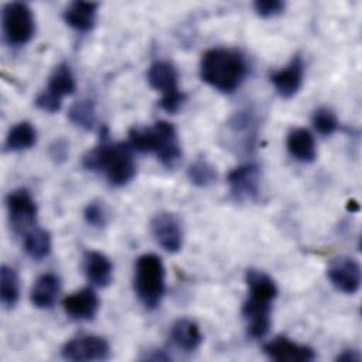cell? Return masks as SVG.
Here are the masks:
<instances>
[{"mask_svg": "<svg viewBox=\"0 0 362 362\" xmlns=\"http://www.w3.org/2000/svg\"><path fill=\"white\" fill-rule=\"evenodd\" d=\"M245 279L247 284V300L243 303L242 315L246 322L247 335L259 339L270 329L272 304L279 290L274 280L262 270L249 269Z\"/></svg>", "mask_w": 362, "mask_h": 362, "instance_id": "obj_1", "label": "cell"}, {"mask_svg": "<svg viewBox=\"0 0 362 362\" xmlns=\"http://www.w3.org/2000/svg\"><path fill=\"white\" fill-rule=\"evenodd\" d=\"M82 165L89 171L103 174L113 187H123L136 175L133 148L129 143L109 141L106 136L100 144L82 157Z\"/></svg>", "mask_w": 362, "mask_h": 362, "instance_id": "obj_2", "label": "cell"}, {"mask_svg": "<svg viewBox=\"0 0 362 362\" xmlns=\"http://www.w3.org/2000/svg\"><path fill=\"white\" fill-rule=\"evenodd\" d=\"M199 74L205 83L222 92H235L247 75V62L235 48L216 47L205 51L199 64Z\"/></svg>", "mask_w": 362, "mask_h": 362, "instance_id": "obj_3", "label": "cell"}, {"mask_svg": "<svg viewBox=\"0 0 362 362\" xmlns=\"http://www.w3.org/2000/svg\"><path fill=\"white\" fill-rule=\"evenodd\" d=\"M127 143L133 151L154 153L167 168H174L182 156L177 130L165 120H158L147 127L130 129Z\"/></svg>", "mask_w": 362, "mask_h": 362, "instance_id": "obj_4", "label": "cell"}, {"mask_svg": "<svg viewBox=\"0 0 362 362\" xmlns=\"http://www.w3.org/2000/svg\"><path fill=\"white\" fill-rule=\"evenodd\" d=\"M134 291L140 303L148 308H156L165 293V269L161 259L154 253L137 257L134 266Z\"/></svg>", "mask_w": 362, "mask_h": 362, "instance_id": "obj_5", "label": "cell"}, {"mask_svg": "<svg viewBox=\"0 0 362 362\" xmlns=\"http://www.w3.org/2000/svg\"><path fill=\"white\" fill-rule=\"evenodd\" d=\"M150 86L161 92L160 107L167 113H177L185 102V93L178 86L177 68L170 61H156L147 72Z\"/></svg>", "mask_w": 362, "mask_h": 362, "instance_id": "obj_6", "label": "cell"}, {"mask_svg": "<svg viewBox=\"0 0 362 362\" xmlns=\"http://www.w3.org/2000/svg\"><path fill=\"white\" fill-rule=\"evenodd\" d=\"M1 25L6 41L20 47L31 41L35 33V20L31 8L21 1L4 4L1 10Z\"/></svg>", "mask_w": 362, "mask_h": 362, "instance_id": "obj_7", "label": "cell"}, {"mask_svg": "<svg viewBox=\"0 0 362 362\" xmlns=\"http://www.w3.org/2000/svg\"><path fill=\"white\" fill-rule=\"evenodd\" d=\"M75 89L76 82L69 65L61 62L51 72L47 88L38 93L34 103L42 112L55 113L61 109L62 99L68 95H72Z\"/></svg>", "mask_w": 362, "mask_h": 362, "instance_id": "obj_8", "label": "cell"}, {"mask_svg": "<svg viewBox=\"0 0 362 362\" xmlns=\"http://www.w3.org/2000/svg\"><path fill=\"white\" fill-rule=\"evenodd\" d=\"M6 206L13 230L25 235L37 226V204L25 188L11 191L6 198Z\"/></svg>", "mask_w": 362, "mask_h": 362, "instance_id": "obj_9", "label": "cell"}, {"mask_svg": "<svg viewBox=\"0 0 362 362\" xmlns=\"http://www.w3.org/2000/svg\"><path fill=\"white\" fill-rule=\"evenodd\" d=\"M61 355L64 359L74 362L106 361L110 356V346L99 335H79L65 342Z\"/></svg>", "mask_w": 362, "mask_h": 362, "instance_id": "obj_10", "label": "cell"}, {"mask_svg": "<svg viewBox=\"0 0 362 362\" xmlns=\"http://www.w3.org/2000/svg\"><path fill=\"white\" fill-rule=\"evenodd\" d=\"M230 195L238 202H255L260 197V170L256 164H243L228 174Z\"/></svg>", "mask_w": 362, "mask_h": 362, "instance_id": "obj_11", "label": "cell"}, {"mask_svg": "<svg viewBox=\"0 0 362 362\" xmlns=\"http://www.w3.org/2000/svg\"><path fill=\"white\" fill-rule=\"evenodd\" d=\"M154 240L170 253H177L182 247V226L180 218L173 212H158L150 222Z\"/></svg>", "mask_w": 362, "mask_h": 362, "instance_id": "obj_12", "label": "cell"}, {"mask_svg": "<svg viewBox=\"0 0 362 362\" xmlns=\"http://www.w3.org/2000/svg\"><path fill=\"white\" fill-rule=\"evenodd\" d=\"M327 276L331 284L341 293L355 294L361 286V266L359 263L348 256L334 259L328 269Z\"/></svg>", "mask_w": 362, "mask_h": 362, "instance_id": "obj_13", "label": "cell"}, {"mask_svg": "<svg viewBox=\"0 0 362 362\" xmlns=\"http://www.w3.org/2000/svg\"><path fill=\"white\" fill-rule=\"evenodd\" d=\"M263 352L279 362H311L315 359L313 348L297 344L286 337H274L263 345Z\"/></svg>", "mask_w": 362, "mask_h": 362, "instance_id": "obj_14", "label": "cell"}, {"mask_svg": "<svg viewBox=\"0 0 362 362\" xmlns=\"http://www.w3.org/2000/svg\"><path fill=\"white\" fill-rule=\"evenodd\" d=\"M270 81H272L276 92L281 98H284V99L293 98L300 90L303 81H304L303 58L298 54L294 55L286 66L274 71L270 75Z\"/></svg>", "mask_w": 362, "mask_h": 362, "instance_id": "obj_15", "label": "cell"}, {"mask_svg": "<svg viewBox=\"0 0 362 362\" xmlns=\"http://www.w3.org/2000/svg\"><path fill=\"white\" fill-rule=\"evenodd\" d=\"M62 307L71 318L78 321H89L98 314L99 298L92 288L85 287L66 296L62 300Z\"/></svg>", "mask_w": 362, "mask_h": 362, "instance_id": "obj_16", "label": "cell"}, {"mask_svg": "<svg viewBox=\"0 0 362 362\" xmlns=\"http://www.w3.org/2000/svg\"><path fill=\"white\" fill-rule=\"evenodd\" d=\"M98 3L72 1L64 10V21L66 25L79 33H88L96 23Z\"/></svg>", "mask_w": 362, "mask_h": 362, "instance_id": "obj_17", "label": "cell"}, {"mask_svg": "<svg viewBox=\"0 0 362 362\" xmlns=\"http://www.w3.org/2000/svg\"><path fill=\"white\" fill-rule=\"evenodd\" d=\"M83 270L88 280L98 287H107L113 279V264L110 259L96 250H89L83 256Z\"/></svg>", "mask_w": 362, "mask_h": 362, "instance_id": "obj_18", "label": "cell"}, {"mask_svg": "<svg viewBox=\"0 0 362 362\" xmlns=\"http://www.w3.org/2000/svg\"><path fill=\"white\" fill-rule=\"evenodd\" d=\"M170 338L177 348L187 352H192L198 349L204 339L199 325L189 318L177 320L171 327Z\"/></svg>", "mask_w": 362, "mask_h": 362, "instance_id": "obj_19", "label": "cell"}, {"mask_svg": "<svg viewBox=\"0 0 362 362\" xmlns=\"http://www.w3.org/2000/svg\"><path fill=\"white\" fill-rule=\"evenodd\" d=\"M59 288V277L54 273H44L34 281L30 293V300L37 308H49L54 305Z\"/></svg>", "mask_w": 362, "mask_h": 362, "instance_id": "obj_20", "label": "cell"}, {"mask_svg": "<svg viewBox=\"0 0 362 362\" xmlns=\"http://www.w3.org/2000/svg\"><path fill=\"white\" fill-rule=\"evenodd\" d=\"M286 146L288 153L301 163H311L317 157V147L313 134L304 127H296L287 134Z\"/></svg>", "mask_w": 362, "mask_h": 362, "instance_id": "obj_21", "label": "cell"}, {"mask_svg": "<svg viewBox=\"0 0 362 362\" xmlns=\"http://www.w3.org/2000/svg\"><path fill=\"white\" fill-rule=\"evenodd\" d=\"M37 143V130L30 122H20L14 124L4 141L7 151H23L31 148Z\"/></svg>", "mask_w": 362, "mask_h": 362, "instance_id": "obj_22", "label": "cell"}, {"mask_svg": "<svg viewBox=\"0 0 362 362\" xmlns=\"http://www.w3.org/2000/svg\"><path fill=\"white\" fill-rule=\"evenodd\" d=\"M20 298V280L17 272L7 266L1 264L0 267V300L6 308H13Z\"/></svg>", "mask_w": 362, "mask_h": 362, "instance_id": "obj_23", "label": "cell"}, {"mask_svg": "<svg viewBox=\"0 0 362 362\" xmlns=\"http://www.w3.org/2000/svg\"><path fill=\"white\" fill-rule=\"evenodd\" d=\"M23 246L30 257L41 260L51 252V235L48 230L35 226L24 235Z\"/></svg>", "mask_w": 362, "mask_h": 362, "instance_id": "obj_24", "label": "cell"}, {"mask_svg": "<svg viewBox=\"0 0 362 362\" xmlns=\"http://www.w3.org/2000/svg\"><path fill=\"white\" fill-rule=\"evenodd\" d=\"M68 119L82 130H90L96 122V106L92 99L83 98L74 102L68 109Z\"/></svg>", "mask_w": 362, "mask_h": 362, "instance_id": "obj_25", "label": "cell"}, {"mask_svg": "<svg viewBox=\"0 0 362 362\" xmlns=\"http://www.w3.org/2000/svg\"><path fill=\"white\" fill-rule=\"evenodd\" d=\"M187 175L194 185L201 188L212 185L218 178L216 168L205 158H197L192 161L187 170Z\"/></svg>", "mask_w": 362, "mask_h": 362, "instance_id": "obj_26", "label": "cell"}, {"mask_svg": "<svg viewBox=\"0 0 362 362\" xmlns=\"http://www.w3.org/2000/svg\"><path fill=\"white\" fill-rule=\"evenodd\" d=\"M313 126L320 134L329 136L337 132L339 122L329 107H318L313 115Z\"/></svg>", "mask_w": 362, "mask_h": 362, "instance_id": "obj_27", "label": "cell"}, {"mask_svg": "<svg viewBox=\"0 0 362 362\" xmlns=\"http://www.w3.org/2000/svg\"><path fill=\"white\" fill-rule=\"evenodd\" d=\"M83 219L92 228H105L107 223V211L100 201L89 202L83 209Z\"/></svg>", "mask_w": 362, "mask_h": 362, "instance_id": "obj_28", "label": "cell"}, {"mask_svg": "<svg viewBox=\"0 0 362 362\" xmlns=\"http://www.w3.org/2000/svg\"><path fill=\"white\" fill-rule=\"evenodd\" d=\"M286 4L280 0H257L253 3L256 14L262 18H272L280 16L284 11Z\"/></svg>", "mask_w": 362, "mask_h": 362, "instance_id": "obj_29", "label": "cell"}, {"mask_svg": "<svg viewBox=\"0 0 362 362\" xmlns=\"http://www.w3.org/2000/svg\"><path fill=\"white\" fill-rule=\"evenodd\" d=\"M68 154H69V143L62 137L55 139L48 146V156L57 164L64 163L68 158Z\"/></svg>", "mask_w": 362, "mask_h": 362, "instance_id": "obj_30", "label": "cell"}, {"mask_svg": "<svg viewBox=\"0 0 362 362\" xmlns=\"http://www.w3.org/2000/svg\"><path fill=\"white\" fill-rule=\"evenodd\" d=\"M362 356L358 349H344L338 356V362H361Z\"/></svg>", "mask_w": 362, "mask_h": 362, "instance_id": "obj_31", "label": "cell"}]
</instances>
